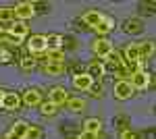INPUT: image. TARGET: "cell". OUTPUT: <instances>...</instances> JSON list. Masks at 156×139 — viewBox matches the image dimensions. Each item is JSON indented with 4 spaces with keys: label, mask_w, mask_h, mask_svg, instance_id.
<instances>
[{
    "label": "cell",
    "mask_w": 156,
    "mask_h": 139,
    "mask_svg": "<svg viewBox=\"0 0 156 139\" xmlns=\"http://www.w3.org/2000/svg\"><path fill=\"white\" fill-rule=\"evenodd\" d=\"M9 35H11V40H12V44L15 46H19L21 42H23L25 37H27V31H29V25L23 23V21H12L9 27Z\"/></svg>",
    "instance_id": "cell-1"
},
{
    "label": "cell",
    "mask_w": 156,
    "mask_h": 139,
    "mask_svg": "<svg viewBox=\"0 0 156 139\" xmlns=\"http://www.w3.org/2000/svg\"><path fill=\"white\" fill-rule=\"evenodd\" d=\"M36 4L34 2H19V4H15L12 6V12H15V19L17 21H23L27 23L34 15H36V9H34Z\"/></svg>",
    "instance_id": "cell-2"
},
{
    "label": "cell",
    "mask_w": 156,
    "mask_h": 139,
    "mask_svg": "<svg viewBox=\"0 0 156 139\" xmlns=\"http://www.w3.org/2000/svg\"><path fill=\"white\" fill-rule=\"evenodd\" d=\"M129 85L133 87V92L135 89H146L148 85H150V73L148 71H135L129 75Z\"/></svg>",
    "instance_id": "cell-3"
},
{
    "label": "cell",
    "mask_w": 156,
    "mask_h": 139,
    "mask_svg": "<svg viewBox=\"0 0 156 139\" xmlns=\"http://www.w3.org/2000/svg\"><path fill=\"white\" fill-rule=\"evenodd\" d=\"M27 48H29L31 56H40V54H44V52L48 50V46H46V35H31L29 42H27Z\"/></svg>",
    "instance_id": "cell-4"
},
{
    "label": "cell",
    "mask_w": 156,
    "mask_h": 139,
    "mask_svg": "<svg viewBox=\"0 0 156 139\" xmlns=\"http://www.w3.org/2000/svg\"><path fill=\"white\" fill-rule=\"evenodd\" d=\"M133 96V87L129 85L127 79H119L115 83V98L117 100H129Z\"/></svg>",
    "instance_id": "cell-5"
},
{
    "label": "cell",
    "mask_w": 156,
    "mask_h": 139,
    "mask_svg": "<svg viewBox=\"0 0 156 139\" xmlns=\"http://www.w3.org/2000/svg\"><path fill=\"white\" fill-rule=\"evenodd\" d=\"M27 129H29V123L27 120H17L11 127V131L6 133V139H25Z\"/></svg>",
    "instance_id": "cell-6"
},
{
    "label": "cell",
    "mask_w": 156,
    "mask_h": 139,
    "mask_svg": "<svg viewBox=\"0 0 156 139\" xmlns=\"http://www.w3.org/2000/svg\"><path fill=\"white\" fill-rule=\"evenodd\" d=\"M19 104H21V98L15 92H4L2 93V104H0V108H4V110H17Z\"/></svg>",
    "instance_id": "cell-7"
},
{
    "label": "cell",
    "mask_w": 156,
    "mask_h": 139,
    "mask_svg": "<svg viewBox=\"0 0 156 139\" xmlns=\"http://www.w3.org/2000/svg\"><path fill=\"white\" fill-rule=\"evenodd\" d=\"M94 52H96L98 58H102V60H104V58L112 52V44L108 42L106 37H100V40H96V42H94Z\"/></svg>",
    "instance_id": "cell-8"
},
{
    "label": "cell",
    "mask_w": 156,
    "mask_h": 139,
    "mask_svg": "<svg viewBox=\"0 0 156 139\" xmlns=\"http://www.w3.org/2000/svg\"><path fill=\"white\" fill-rule=\"evenodd\" d=\"M67 100H69V96H67V89L65 87H52L50 89V100L48 102H52L54 106H62V104H67Z\"/></svg>",
    "instance_id": "cell-9"
},
{
    "label": "cell",
    "mask_w": 156,
    "mask_h": 139,
    "mask_svg": "<svg viewBox=\"0 0 156 139\" xmlns=\"http://www.w3.org/2000/svg\"><path fill=\"white\" fill-rule=\"evenodd\" d=\"M102 64H104V71H106V69H110V71H119V69H121V64H123V56H121L119 52H115V50H112V52H110V54L104 58V62H102Z\"/></svg>",
    "instance_id": "cell-10"
},
{
    "label": "cell",
    "mask_w": 156,
    "mask_h": 139,
    "mask_svg": "<svg viewBox=\"0 0 156 139\" xmlns=\"http://www.w3.org/2000/svg\"><path fill=\"white\" fill-rule=\"evenodd\" d=\"M73 85H75L79 92H90V87L94 85V79H92L90 75L81 73V75H75V77H73Z\"/></svg>",
    "instance_id": "cell-11"
},
{
    "label": "cell",
    "mask_w": 156,
    "mask_h": 139,
    "mask_svg": "<svg viewBox=\"0 0 156 139\" xmlns=\"http://www.w3.org/2000/svg\"><path fill=\"white\" fill-rule=\"evenodd\" d=\"M112 27H115V19L112 17H106V15H102V19H100V23L94 27V31L100 35H106L112 31Z\"/></svg>",
    "instance_id": "cell-12"
},
{
    "label": "cell",
    "mask_w": 156,
    "mask_h": 139,
    "mask_svg": "<svg viewBox=\"0 0 156 139\" xmlns=\"http://www.w3.org/2000/svg\"><path fill=\"white\" fill-rule=\"evenodd\" d=\"M44 73L46 75H50V77H60V75H65V64L62 62H44Z\"/></svg>",
    "instance_id": "cell-13"
},
{
    "label": "cell",
    "mask_w": 156,
    "mask_h": 139,
    "mask_svg": "<svg viewBox=\"0 0 156 139\" xmlns=\"http://www.w3.org/2000/svg\"><path fill=\"white\" fill-rule=\"evenodd\" d=\"M123 29H125V33H142L144 31V21H140V19H127L123 23Z\"/></svg>",
    "instance_id": "cell-14"
},
{
    "label": "cell",
    "mask_w": 156,
    "mask_h": 139,
    "mask_svg": "<svg viewBox=\"0 0 156 139\" xmlns=\"http://www.w3.org/2000/svg\"><path fill=\"white\" fill-rule=\"evenodd\" d=\"M21 102L27 104V106H37L42 102V93L37 92V89H27L23 93V98H21Z\"/></svg>",
    "instance_id": "cell-15"
},
{
    "label": "cell",
    "mask_w": 156,
    "mask_h": 139,
    "mask_svg": "<svg viewBox=\"0 0 156 139\" xmlns=\"http://www.w3.org/2000/svg\"><path fill=\"white\" fill-rule=\"evenodd\" d=\"M85 75H90L92 79H100L102 75H104V64H102V60H94L90 67H87V73Z\"/></svg>",
    "instance_id": "cell-16"
},
{
    "label": "cell",
    "mask_w": 156,
    "mask_h": 139,
    "mask_svg": "<svg viewBox=\"0 0 156 139\" xmlns=\"http://www.w3.org/2000/svg\"><path fill=\"white\" fill-rule=\"evenodd\" d=\"M46 58H48V62H62L65 60V52H62V48H48L46 50Z\"/></svg>",
    "instance_id": "cell-17"
},
{
    "label": "cell",
    "mask_w": 156,
    "mask_h": 139,
    "mask_svg": "<svg viewBox=\"0 0 156 139\" xmlns=\"http://www.w3.org/2000/svg\"><path fill=\"white\" fill-rule=\"evenodd\" d=\"M67 106H69V110H73V112H81V110H85V100L83 98H69L67 100Z\"/></svg>",
    "instance_id": "cell-18"
},
{
    "label": "cell",
    "mask_w": 156,
    "mask_h": 139,
    "mask_svg": "<svg viewBox=\"0 0 156 139\" xmlns=\"http://www.w3.org/2000/svg\"><path fill=\"white\" fill-rule=\"evenodd\" d=\"M100 19H102V15H100L98 11H87V12H83V21L90 25V27H96V25L100 23Z\"/></svg>",
    "instance_id": "cell-19"
},
{
    "label": "cell",
    "mask_w": 156,
    "mask_h": 139,
    "mask_svg": "<svg viewBox=\"0 0 156 139\" xmlns=\"http://www.w3.org/2000/svg\"><path fill=\"white\" fill-rule=\"evenodd\" d=\"M83 131H87V133H100V120L98 118H85L83 120Z\"/></svg>",
    "instance_id": "cell-20"
},
{
    "label": "cell",
    "mask_w": 156,
    "mask_h": 139,
    "mask_svg": "<svg viewBox=\"0 0 156 139\" xmlns=\"http://www.w3.org/2000/svg\"><path fill=\"white\" fill-rule=\"evenodd\" d=\"M15 21V12L11 6H0V23H12Z\"/></svg>",
    "instance_id": "cell-21"
},
{
    "label": "cell",
    "mask_w": 156,
    "mask_h": 139,
    "mask_svg": "<svg viewBox=\"0 0 156 139\" xmlns=\"http://www.w3.org/2000/svg\"><path fill=\"white\" fill-rule=\"evenodd\" d=\"M19 64H21V69H23V71H34V69H36V64H37V58L29 54V56L21 58V62H19Z\"/></svg>",
    "instance_id": "cell-22"
},
{
    "label": "cell",
    "mask_w": 156,
    "mask_h": 139,
    "mask_svg": "<svg viewBox=\"0 0 156 139\" xmlns=\"http://www.w3.org/2000/svg\"><path fill=\"white\" fill-rule=\"evenodd\" d=\"M40 112H42L44 116H54L56 112H58V106H54L52 102H44L42 108H40Z\"/></svg>",
    "instance_id": "cell-23"
},
{
    "label": "cell",
    "mask_w": 156,
    "mask_h": 139,
    "mask_svg": "<svg viewBox=\"0 0 156 139\" xmlns=\"http://www.w3.org/2000/svg\"><path fill=\"white\" fill-rule=\"evenodd\" d=\"M42 135H44V131L37 127V125H29V129H27V135H25V139H42Z\"/></svg>",
    "instance_id": "cell-24"
},
{
    "label": "cell",
    "mask_w": 156,
    "mask_h": 139,
    "mask_svg": "<svg viewBox=\"0 0 156 139\" xmlns=\"http://www.w3.org/2000/svg\"><path fill=\"white\" fill-rule=\"evenodd\" d=\"M60 44H62V37L56 33L52 35H46V46L48 48H60Z\"/></svg>",
    "instance_id": "cell-25"
},
{
    "label": "cell",
    "mask_w": 156,
    "mask_h": 139,
    "mask_svg": "<svg viewBox=\"0 0 156 139\" xmlns=\"http://www.w3.org/2000/svg\"><path fill=\"white\" fill-rule=\"evenodd\" d=\"M12 60V52L6 46H0V62H11Z\"/></svg>",
    "instance_id": "cell-26"
},
{
    "label": "cell",
    "mask_w": 156,
    "mask_h": 139,
    "mask_svg": "<svg viewBox=\"0 0 156 139\" xmlns=\"http://www.w3.org/2000/svg\"><path fill=\"white\" fill-rule=\"evenodd\" d=\"M121 139H140L133 131H121Z\"/></svg>",
    "instance_id": "cell-27"
},
{
    "label": "cell",
    "mask_w": 156,
    "mask_h": 139,
    "mask_svg": "<svg viewBox=\"0 0 156 139\" xmlns=\"http://www.w3.org/2000/svg\"><path fill=\"white\" fill-rule=\"evenodd\" d=\"M77 139H98V135H96V133H87V131H81Z\"/></svg>",
    "instance_id": "cell-28"
},
{
    "label": "cell",
    "mask_w": 156,
    "mask_h": 139,
    "mask_svg": "<svg viewBox=\"0 0 156 139\" xmlns=\"http://www.w3.org/2000/svg\"><path fill=\"white\" fill-rule=\"evenodd\" d=\"M2 93H4V92H2V89H0V104H2Z\"/></svg>",
    "instance_id": "cell-29"
}]
</instances>
